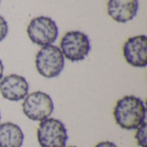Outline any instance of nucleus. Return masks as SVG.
<instances>
[{"mask_svg": "<svg viewBox=\"0 0 147 147\" xmlns=\"http://www.w3.org/2000/svg\"><path fill=\"white\" fill-rule=\"evenodd\" d=\"M30 40L41 47L52 45L59 36L56 22L48 16H37L32 19L27 28Z\"/></svg>", "mask_w": 147, "mask_h": 147, "instance_id": "423d86ee", "label": "nucleus"}, {"mask_svg": "<svg viewBox=\"0 0 147 147\" xmlns=\"http://www.w3.org/2000/svg\"><path fill=\"white\" fill-rule=\"evenodd\" d=\"M147 125L146 122H144L141 126H140L136 129L135 133V140L140 147H147V139H146Z\"/></svg>", "mask_w": 147, "mask_h": 147, "instance_id": "9b49d317", "label": "nucleus"}, {"mask_svg": "<svg viewBox=\"0 0 147 147\" xmlns=\"http://www.w3.org/2000/svg\"><path fill=\"white\" fill-rule=\"evenodd\" d=\"M8 23L5 21V19L0 16V42L6 37L7 34H8Z\"/></svg>", "mask_w": 147, "mask_h": 147, "instance_id": "f8f14e48", "label": "nucleus"}, {"mask_svg": "<svg viewBox=\"0 0 147 147\" xmlns=\"http://www.w3.org/2000/svg\"><path fill=\"white\" fill-rule=\"evenodd\" d=\"M123 56L127 64L134 67L145 68L147 65V37L145 34L130 37L124 43Z\"/></svg>", "mask_w": 147, "mask_h": 147, "instance_id": "0eeeda50", "label": "nucleus"}, {"mask_svg": "<svg viewBox=\"0 0 147 147\" xmlns=\"http://www.w3.org/2000/svg\"><path fill=\"white\" fill-rule=\"evenodd\" d=\"M113 115L116 124L122 129L136 130L146 122V108L141 98L125 96L116 102Z\"/></svg>", "mask_w": 147, "mask_h": 147, "instance_id": "f257e3e1", "label": "nucleus"}, {"mask_svg": "<svg viewBox=\"0 0 147 147\" xmlns=\"http://www.w3.org/2000/svg\"><path fill=\"white\" fill-rule=\"evenodd\" d=\"M0 121H1V113H0Z\"/></svg>", "mask_w": 147, "mask_h": 147, "instance_id": "2eb2a0df", "label": "nucleus"}, {"mask_svg": "<svg viewBox=\"0 0 147 147\" xmlns=\"http://www.w3.org/2000/svg\"><path fill=\"white\" fill-rule=\"evenodd\" d=\"M95 147H118L115 143L111 141H102L96 145Z\"/></svg>", "mask_w": 147, "mask_h": 147, "instance_id": "ddd939ff", "label": "nucleus"}, {"mask_svg": "<svg viewBox=\"0 0 147 147\" xmlns=\"http://www.w3.org/2000/svg\"><path fill=\"white\" fill-rule=\"evenodd\" d=\"M24 134L21 127L12 122L0 124V147H22Z\"/></svg>", "mask_w": 147, "mask_h": 147, "instance_id": "9d476101", "label": "nucleus"}, {"mask_svg": "<svg viewBox=\"0 0 147 147\" xmlns=\"http://www.w3.org/2000/svg\"><path fill=\"white\" fill-rule=\"evenodd\" d=\"M60 51L64 58L71 62L85 59L90 51V42L87 34L81 31H69L61 39Z\"/></svg>", "mask_w": 147, "mask_h": 147, "instance_id": "39448f33", "label": "nucleus"}, {"mask_svg": "<svg viewBox=\"0 0 147 147\" xmlns=\"http://www.w3.org/2000/svg\"><path fill=\"white\" fill-rule=\"evenodd\" d=\"M28 90V83L22 76L9 74L3 77L0 81V93L8 101H22L27 96Z\"/></svg>", "mask_w": 147, "mask_h": 147, "instance_id": "6e6552de", "label": "nucleus"}, {"mask_svg": "<svg viewBox=\"0 0 147 147\" xmlns=\"http://www.w3.org/2000/svg\"><path fill=\"white\" fill-rule=\"evenodd\" d=\"M138 9V0H109L108 2V13L117 22L125 23L133 20Z\"/></svg>", "mask_w": 147, "mask_h": 147, "instance_id": "1a4fd4ad", "label": "nucleus"}, {"mask_svg": "<svg viewBox=\"0 0 147 147\" xmlns=\"http://www.w3.org/2000/svg\"><path fill=\"white\" fill-rule=\"evenodd\" d=\"M22 108L23 114L29 120L42 121L53 114L54 105L53 99L47 93L37 90L27 95L23 99Z\"/></svg>", "mask_w": 147, "mask_h": 147, "instance_id": "7ed1b4c3", "label": "nucleus"}, {"mask_svg": "<svg viewBox=\"0 0 147 147\" xmlns=\"http://www.w3.org/2000/svg\"><path fill=\"white\" fill-rule=\"evenodd\" d=\"M3 70H4V66H3V64L2 60L0 59V81L3 78Z\"/></svg>", "mask_w": 147, "mask_h": 147, "instance_id": "4468645a", "label": "nucleus"}, {"mask_svg": "<svg viewBox=\"0 0 147 147\" xmlns=\"http://www.w3.org/2000/svg\"><path fill=\"white\" fill-rule=\"evenodd\" d=\"M67 147H77V146H67Z\"/></svg>", "mask_w": 147, "mask_h": 147, "instance_id": "dca6fc26", "label": "nucleus"}, {"mask_svg": "<svg viewBox=\"0 0 147 147\" xmlns=\"http://www.w3.org/2000/svg\"><path fill=\"white\" fill-rule=\"evenodd\" d=\"M35 67L46 78L58 77L65 67V58L59 47L54 45L42 47L35 56Z\"/></svg>", "mask_w": 147, "mask_h": 147, "instance_id": "f03ea898", "label": "nucleus"}, {"mask_svg": "<svg viewBox=\"0 0 147 147\" xmlns=\"http://www.w3.org/2000/svg\"><path fill=\"white\" fill-rule=\"evenodd\" d=\"M67 140V130L61 121L47 118L39 124L37 140L40 147H65Z\"/></svg>", "mask_w": 147, "mask_h": 147, "instance_id": "20e7f679", "label": "nucleus"}]
</instances>
